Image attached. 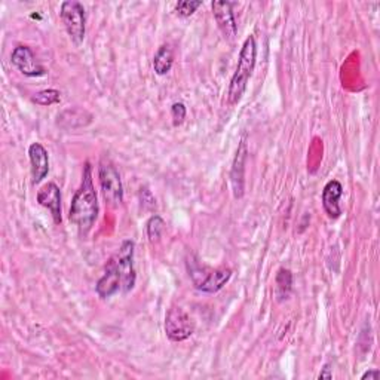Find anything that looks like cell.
Returning <instances> with one entry per match:
<instances>
[{
    "instance_id": "6da1fadb",
    "label": "cell",
    "mask_w": 380,
    "mask_h": 380,
    "mask_svg": "<svg viewBox=\"0 0 380 380\" xmlns=\"http://www.w3.org/2000/svg\"><path fill=\"white\" fill-rule=\"evenodd\" d=\"M98 211L100 207L93 182V168L91 164L86 162L83 168L81 188L75 193L73 199H71L70 214H68L70 222L78 227L81 237H86L88 232L93 229L98 217Z\"/></svg>"
},
{
    "instance_id": "7a4b0ae2",
    "label": "cell",
    "mask_w": 380,
    "mask_h": 380,
    "mask_svg": "<svg viewBox=\"0 0 380 380\" xmlns=\"http://www.w3.org/2000/svg\"><path fill=\"white\" fill-rule=\"evenodd\" d=\"M256 58H257L256 39H255V36H248L241 48L237 70H235V73L230 79L229 93H227L229 104L235 106L241 101L245 89L248 86V82L252 76V71H255Z\"/></svg>"
},
{
    "instance_id": "3957f363",
    "label": "cell",
    "mask_w": 380,
    "mask_h": 380,
    "mask_svg": "<svg viewBox=\"0 0 380 380\" xmlns=\"http://www.w3.org/2000/svg\"><path fill=\"white\" fill-rule=\"evenodd\" d=\"M189 275L196 289L202 293L214 294L219 293L229 282L232 277V270L226 267L210 269L207 266H201L196 262H189Z\"/></svg>"
},
{
    "instance_id": "277c9868",
    "label": "cell",
    "mask_w": 380,
    "mask_h": 380,
    "mask_svg": "<svg viewBox=\"0 0 380 380\" xmlns=\"http://www.w3.org/2000/svg\"><path fill=\"white\" fill-rule=\"evenodd\" d=\"M60 16L70 41L76 46L82 45L86 33L85 8L79 2H75V0H68V2L61 4Z\"/></svg>"
},
{
    "instance_id": "5b68a950",
    "label": "cell",
    "mask_w": 380,
    "mask_h": 380,
    "mask_svg": "<svg viewBox=\"0 0 380 380\" xmlns=\"http://www.w3.org/2000/svg\"><path fill=\"white\" fill-rule=\"evenodd\" d=\"M98 177H100L101 193H103V197L106 199V202L115 208L122 205L123 202L122 180H120L118 170L108 159H103L100 162Z\"/></svg>"
},
{
    "instance_id": "8992f818",
    "label": "cell",
    "mask_w": 380,
    "mask_h": 380,
    "mask_svg": "<svg viewBox=\"0 0 380 380\" xmlns=\"http://www.w3.org/2000/svg\"><path fill=\"white\" fill-rule=\"evenodd\" d=\"M134 248H135V244L130 240H126L122 242L116 255L111 259L113 265L116 266L118 272L120 274L123 294H128L134 288L135 281H137L135 267H134Z\"/></svg>"
},
{
    "instance_id": "52a82bcc",
    "label": "cell",
    "mask_w": 380,
    "mask_h": 380,
    "mask_svg": "<svg viewBox=\"0 0 380 380\" xmlns=\"http://www.w3.org/2000/svg\"><path fill=\"white\" fill-rule=\"evenodd\" d=\"M195 332V322L182 307H171L165 317V333L171 342H185Z\"/></svg>"
},
{
    "instance_id": "ba28073f",
    "label": "cell",
    "mask_w": 380,
    "mask_h": 380,
    "mask_svg": "<svg viewBox=\"0 0 380 380\" xmlns=\"http://www.w3.org/2000/svg\"><path fill=\"white\" fill-rule=\"evenodd\" d=\"M11 61L18 68V71L27 78H41L46 73L29 46H16L12 51Z\"/></svg>"
},
{
    "instance_id": "9c48e42d",
    "label": "cell",
    "mask_w": 380,
    "mask_h": 380,
    "mask_svg": "<svg viewBox=\"0 0 380 380\" xmlns=\"http://www.w3.org/2000/svg\"><path fill=\"white\" fill-rule=\"evenodd\" d=\"M232 8L233 4L230 2H222V0L212 2V15L215 18L217 26H219L222 33L230 41L235 39V36L238 33L237 20H235V14Z\"/></svg>"
},
{
    "instance_id": "30bf717a",
    "label": "cell",
    "mask_w": 380,
    "mask_h": 380,
    "mask_svg": "<svg viewBox=\"0 0 380 380\" xmlns=\"http://www.w3.org/2000/svg\"><path fill=\"white\" fill-rule=\"evenodd\" d=\"M122 292V278L112 260H108L103 277L97 282V294L101 299H108Z\"/></svg>"
},
{
    "instance_id": "8fae6325",
    "label": "cell",
    "mask_w": 380,
    "mask_h": 380,
    "mask_svg": "<svg viewBox=\"0 0 380 380\" xmlns=\"http://www.w3.org/2000/svg\"><path fill=\"white\" fill-rule=\"evenodd\" d=\"M29 158L31 164L33 183L39 185L49 173V156L48 150L41 143H33L29 148Z\"/></svg>"
},
{
    "instance_id": "7c38bea8",
    "label": "cell",
    "mask_w": 380,
    "mask_h": 380,
    "mask_svg": "<svg viewBox=\"0 0 380 380\" xmlns=\"http://www.w3.org/2000/svg\"><path fill=\"white\" fill-rule=\"evenodd\" d=\"M38 202L51 211L53 222L61 223V192L56 183H48L39 190Z\"/></svg>"
},
{
    "instance_id": "4fadbf2b",
    "label": "cell",
    "mask_w": 380,
    "mask_h": 380,
    "mask_svg": "<svg viewBox=\"0 0 380 380\" xmlns=\"http://www.w3.org/2000/svg\"><path fill=\"white\" fill-rule=\"evenodd\" d=\"M342 195H343V186L337 182V180H332V182H329L324 186L322 207H324L325 214H327L333 220L339 219V217L342 215V208L339 205Z\"/></svg>"
},
{
    "instance_id": "5bb4252c",
    "label": "cell",
    "mask_w": 380,
    "mask_h": 380,
    "mask_svg": "<svg viewBox=\"0 0 380 380\" xmlns=\"http://www.w3.org/2000/svg\"><path fill=\"white\" fill-rule=\"evenodd\" d=\"M93 122V115L88 113L83 108H67L57 116V125L64 130L82 128Z\"/></svg>"
},
{
    "instance_id": "9a60e30c",
    "label": "cell",
    "mask_w": 380,
    "mask_h": 380,
    "mask_svg": "<svg viewBox=\"0 0 380 380\" xmlns=\"http://www.w3.org/2000/svg\"><path fill=\"white\" fill-rule=\"evenodd\" d=\"M245 159H247V148L245 143L242 141L238 148L237 158L233 162L232 168V185H233V193L235 197H241L244 193V170H245Z\"/></svg>"
},
{
    "instance_id": "2e32d148",
    "label": "cell",
    "mask_w": 380,
    "mask_h": 380,
    "mask_svg": "<svg viewBox=\"0 0 380 380\" xmlns=\"http://www.w3.org/2000/svg\"><path fill=\"white\" fill-rule=\"evenodd\" d=\"M173 63H174V53L171 46L162 45L153 57V68L156 71V75L164 76L170 73L173 68Z\"/></svg>"
},
{
    "instance_id": "e0dca14e",
    "label": "cell",
    "mask_w": 380,
    "mask_h": 380,
    "mask_svg": "<svg viewBox=\"0 0 380 380\" xmlns=\"http://www.w3.org/2000/svg\"><path fill=\"white\" fill-rule=\"evenodd\" d=\"M275 294H277V300L278 302H284L288 299L289 293H292V288H293V275L289 272L288 269H279L277 278H275Z\"/></svg>"
},
{
    "instance_id": "ac0fdd59",
    "label": "cell",
    "mask_w": 380,
    "mask_h": 380,
    "mask_svg": "<svg viewBox=\"0 0 380 380\" xmlns=\"http://www.w3.org/2000/svg\"><path fill=\"white\" fill-rule=\"evenodd\" d=\"M165 229V222L162 219L160 215H152L150 219L146 223V232H148V238L150 242H158L162 237V232Z\"/></svg>"
},
{
    "instance_id": "d6986e66",
    "label": "cell",
    "mask_w": 380,
    "mask_h": 380,
    "mask_svg": "<svg viewBox=\"0 0 380 380\" xmlns=\"http://www.w3.org/2000/svg\"><path fill=\"white\" fill-rule=\"evenodd\" d=\"M61 94L57 91V89H43V91L36 93L31 97V101L39 104V106H52V104H57L60 103V97Z\"/></svg>"
},
{
    "instance_id": "ffe728a7",
    "label": "cell",
    "mask_w": 380,
    "mask_h": 380,
    "mask_svg": "<svg viewBox=\"0 0 380 380\" xmlns=\"http://www.w3.org/2000/svg\"><path fill=\"white\" fill-rule=\"evenodd\" d=\"M202 5V2H193V0H183L175 5V11L180 16L188 18L196 12V9Z\"/></svg>"
},
{
    "instance_id": "44dd1931",
    "label": "cell",
    "mask_w": 380,
    "mask_h": 380,
    "mask_svg": "<svg viewBox=\"0 0 380 380\" xmlns=\"http://www.w3.org/2000/svg\"><path fill=\"white\" fill-rule=\"evenodd\" d=\"M186 106L183 103H174L171 106V116H173V123L174 126H178V125H182L186 119Z\"/></svg>"
},
{
    "instance_id": "7402d4cb",
    "label": "cell",
    "mask_w": 380,
    "mask_h": 380,
    "mask_svg": "<svg viewBox=\"0 0 380 380\" xmlns=\"http://www.w3.org/2000/svg\"><path fill=\"white\" fill-rule=\"evenodd\" d=\"M379 376H380V373L377 370H370V371L364 373L361 379H363V380H366V379H379Z\"/></svg>"
},
{
    "instance_id": "603a6c76",
    "label": "cell",
    "mask_w": 380,
    "mask_h": 380,
    "mask_svg": "<svg viewBox=\"0 0 380 380\" xmlns=\"http://www.w3.org/2000/svg\"><path fill=\"white\" fill-rule=\"evenodd\" d=\"M332 377H333V373L330 371L329 366H325L324 367V371L319 374V379H332Z\"/></svg>"
}]
</instances>
